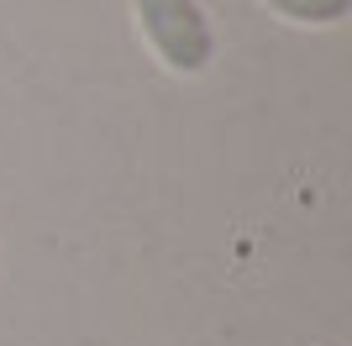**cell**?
<instances>
[{
  "label": "cell",
  "mask_w": 352,
  "mask_h": 346,
  "mask_svg": "<svg viewBox=\"0 0 352 346\" xmlns=\"http://www.w3.org/2000/svg\"><path fill=\"white\" fill-rule=\"evenodd\" d=\"M263 5L294 27H337L352 11V0H263Z\"/></svg>",
  "instance_id": "7a4b0ae2"
},
{
  "label": "cell",
  "mask_w": 352,
  "mask_h": 346,
  "mask_svg": "<svg viewBox=\"0 0 352 346\" xmlns=\"http://www.w3.org/2000/svg\"><path fill=\"white\" fill-rule=\"evenodd\" d=\"M137 32L168 73L195 79L216 63V27L200 0H132Z\"/></svg>",
  "instance_id": "6da1fadb"
}]
</instances>
